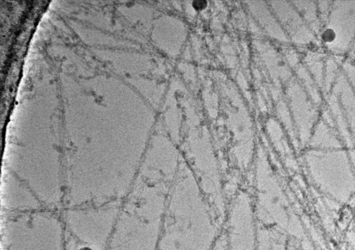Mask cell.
Instances as JSON below:
<instances>
[{"label": "cell", "mask_w": 355, "mask_h": 250, "mask_svg": "<svg viewBox=\"0 0 355 250\" xmlns=\"http://www.w3.org/2000/svg\"><path fill=\"white\" fill-rule=\"evenodd\" d=\"M186 122L184 143L190 168L208 200L216 206H225L220 165L206 122L199 116Z\"/></svg>", "instance_id": "obj_1"}, {"label": "cell", "mask_w": 355, "mask_h": 250, "mask_svg": "<svg viewBox=\"0 0 355 250\" xmlns=\"http://www.w3.org/2000/svg\"><path fill=\"white\" fill-rule=\"evenodd\" d=\"M305 160L311 179L321 190L347 195L354 190L350 160L341 147L310 148L305 154Z\"/></svg>", "instance_id": "obj_2"}, {"label": "cell", "mask_w": 355, "mask_h": 250, "mask_svg": "<svg viewBox=\"0 0 355 250\" xmlns=\"http://www.w3.org/2000/svg\"><path fill=\"white\" fill-rule=\"evenodd\" d=\"M252 203L243 194L228 202L224 232L227 250H255Z\"/></svg>", "instance_id": "obj_3"}, {"label": "cell", "mask_w": 355, "mask_h": 250, "mask_svg": "<svg viewBox=\"0 0 355 250\" xmlns=\"http://www.w3.org/2000/svg\"><path fill=\"white\" fill-rule=\"evenodd\" d=\"M211 250H227L225 235L222 234Z\"/></svg>", "instance_id": "obj_4"}, {"label": "cell", "mask_w": 355, "mask_h": 250, "mask_svg": "<svg viewBox=\"0 0 355 250\" xmlns=\"http://www.w3.org/2000/svg\"><path fill=\"white\" fill-rule=\"evenodd\" d=\"M335 37L334 31L332 29H327L324 31L322 34L323 39L326 42L333 41Z\"/></svg>", "instance_id": "obj_5"}, {"label": "cell", "mask_w": 355, "mask_h": 250, "mask_svg": "<svg viewBox=\"0 0 355 250\" xmlns=\"http://www.w3.org/2000/svg\"><path fill=\"white\" fill-rule=\"evenodd\" d=\"M207 2L205 0H196L193 2L194 7L198 9H201L204 8Z\"/></svg>", "instance_id": "obj_6"}, {"label": "cell", "mask_w": 355, "mask_h": 250, "mask_svg": "<svg viewBox=\"0 0 355 250\" xmlns=\"http://www.w3.org/2000/svg\"><path fill=\"white\" fill-rule=\"evenodd\" d=\"M80 250H90L88 248H83Z\"/></svg>", "instance_id": "obj_7"}]
</instances>
